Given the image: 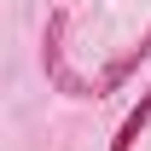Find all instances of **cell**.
Segmentation results:
<instances>
[{"instance_id": "1", "label": "cell", "mask_w": 151, "mask_h": 151, "mask_svg": "<svg viewBox=\"0 0 151 151\" xmlns=\"http://www.w3.org/2000/svg\"><path fill=\"white\" fill-rule=\"evenodd\" d=\"M145 128H151V87L139 93V105H134L128 116H122V128H116V139H111V151H134L139 139H145Z\"/></svg>"}]
</instances>
